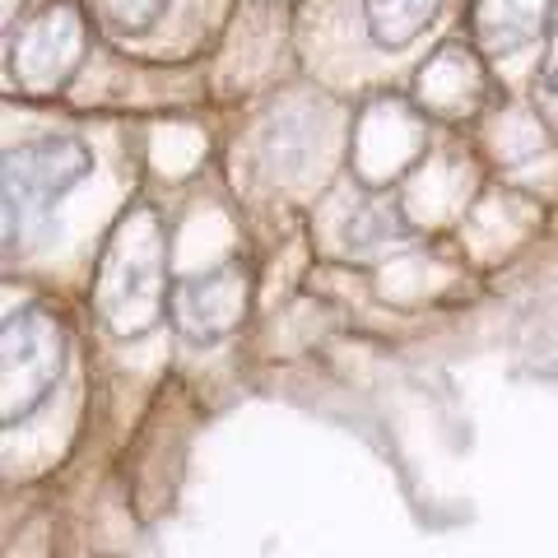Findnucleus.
<instances>
[{
	"label": "nucleus",
	"instance_id": "obj_1",
	"mask_svg": "<svg viewBox=\"0 0 558 558\" xmlns=\"http://www.w3.org/2000/svg\"><path fill=\"white\" fill-rule=\"evenodd\" d=\"M172 299L168 284V229L149 201L117 215L94 270V307L112 336L131 340L163 322Z\"/></svg>",
	"mask_w": 558,
	"mask_h": 558
},
{
	"label": "nucleus",
	"instance_id": "obj_2",
	"mask_svg": "<svg viewBox=\"0 0 558 558\" xmlns=\"http://www.w3.org/2000/svg\"><path fill=\"white\" fill-rule=\"evenodd\" d=\"M65 326L43 303L14 307L0 326V424L20 428L65 377Z\"/></svg>",
	"mask_w": 558,
	"mask_h": 558
},
{
	"label": "nucleus",
	"instance_id": "obj_3",
	"mask_svg": "<svg viewBox=\"0 0 558 558\" xmlns=\"http://www.w3.org/2000/svg\"><path fill=\"white\" fill-rule=\"evenodd\" d=\"M89 172H94V154L75 135H43L5 149V172H0V182H5V247L10 252L20 247L28 223L47 215Z\"/></svg>",
	"mask_w": 558,
	"mask_h": 558
},
{
	"label": "nucleus",
	"instance_id": "obj_4",
	"mask_svg": "<svg viewBox=\"0 0 558 558\" xmlns=\"http://www.w3.org/2000/svg\"><path fill=\"white\" fill-rule=\"evenodd\" d=\"M84 61V10L75 0H43L10 38V80L24 98H57Z\"/></svg>",
	"mask_w": 558,
	"mask_h": 558
},
{
	"label": "nucleus",
	"instance_id": "obj_5",
	"mask_svg": "<svg viewBox=\"0 0 558 558\" xmlns=\"http://www.w3.org/2000/svg\"><path fill=\"white\" fill-rule=\"evenodd\" d=\"M428 112L414 98H373L363 102L349 131V172L359 186L381 191L400 182L428 154Z\"/></svg>",
	"mask_w": 558,
	"mask_h": 558
},
{
	"label": "nucleus",
	"instance_id": "obj_6",
	"mask_svg": "<svg viewBox=\"0 0 558 558\" xmlns=\"http://www.w3.org/2000/svg\"><path fill=\"white\" fill-rule=\"evenodd\" d=\"M247 312H252V270L242 260L178 279L168 299V317L178 326V336H186L191 344H215L233 336L247 322Z\"/></svg>",
	"mask_w": 558,
	"mask_h": 558
},
{
	"label": "nucleus",
	"instance_id": "obj_7",
	"mask_svg": "<svg viewBox=\"0 0 558 558\" xmlns=\"http://www.w3.org/2000/svg\"><path fill=\"white\" fill-rule=\"evenodd\" d=\"M414 102L433 121H465L488 102V70L475 43H442L414 75Z\"/></svg>",
	"mask_w": 558,
	"mask_h": 558
},
{
	"label": "nucleus",
	"instance_id": "obj_8",
	"mask_svg": "<svg viewBox=\"0 0 558 558\" xmlns=\"http://www.w3.org/2000/svg\"><path fill=\"white\" fill-rule=\"evenodd\" d=\"M558 0H475L470 5V43L484 57H512L549 33Z\"/></svg>",
	"mask_w": 558,
	"mask_h": 558
},
{
	"label": "nucleus",
	"instance_id": "obj_9",
	"mask_svg": "<svg viewBox=\"0 0 558 558\" xmlns=\"http://www.w3.org/2000/svg\"><path fill=\"white\" fill-rule=\"evenodd\" d=\"M442 0H363V28L381 51L410 47L433 24Z\"/></svg>",
	"mask_w": 558,
	"mask_h": 558
},
{
	"label": "nucleus",
	"instance_id": "obj_10",
	"mask_svg": "<svg viewBox=\"0 0 558 558\" xmlns=\"http://www.w3.org/2000/svg\"><path fill=\"white\" fill-rule=\"evenodd\" d=\"M172 0H94V20L112 38H140L168 14Z\"/></svg>",
	"mask_w": 558,
	"mask_h": 558
},
{
	"label": "nucleus",
	"instance_id": "obj_11",
	"mask_svg": "<svg viewBox=\"0 0 558 558\" xmlns=\"http://www.w3.org/2000/svg\"><path fill=\"white\" fill-rule=\"evenodd\" d=\"M410 229H405V219L396 215V209H387V205H363L354 219H349V252H377L381 242H391V238H405Z\"/></svg>",
	"mask_w": 558,
	"mask_h": 558
},
{
	"label": "nucleus",
	"instance_id": "obj_12",
	"mask_svg": "<svg viewBox=\"0 0 558 558\" xmlns=\"http://www.w3.org/2000/svg\"><path fill=\"white\" fill-rule=\"evenodd\" d=\"M545 65H539V84L558 98V5H554V20H549V33H545Z\"/></svg>",
	"mask_w": 558,
	"mask_h": 558
}]
</instances>
